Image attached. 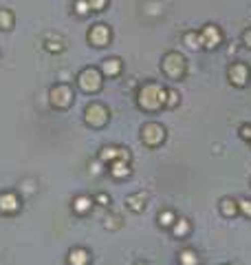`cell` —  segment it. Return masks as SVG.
I'll return each mask as SVG.
<instances>
[{
  "instance_id": "1",
  "label": "cell",
  "mask_w": 251,
  "mask_h": 265,
  "mask_svg": "<svg viewBox=\"0 0 251 265\" xmlns=\"http://www.w3.org/2000/svg\"><path fill=\"white\" fill-rule=\"evenodd\" d=\"M166 100H167V91L157 82H143L139 91H137V106L141 111H148V113H157L159 109H163Z\"/></svg>"
},
{
  "instance_id": "2",
  "label": "cell",
  "mask_w": 251,
  "mask_h": 265,
  "mask_svg": "<svg viewBox=\"0 0 251 265\" xmlns=\"http://www.w3.org/2000/svg\"><path fill=\"white\" fill-rule=\"evenodd\" d=\"M75 82H78L80 91H84V93H88V95H95V93H99V91H101L104 75H101V71L95 69V66H86V69H82L78 73Z\"/></svg>"
},
{
  "instance_id": "3",
  "label": "cell",
  "mask_w": 251,
  "mask_h": 265,
  "mask_svg": "<svg viewBox=\"0 0 251 265\" xmlns=\"http://www.w3.org/2000/svg\"><path fill=\"white\" fill-rule=\"evenodd\" d=\"M49 102H51V106H53V109H60V111L71 109V106H73V102H75L73 86L66 84V82L53 84V86H51V91H49Z\"/></svg>"
},
{
  "instance_id": "4",
  "label": "cell",
  "mask_w": 251,
  "mask_h": 265,
  "mask_svg": "<svg viewBox=\"0 0 251 265\" xmlns=\"http://www.w3.org/2000/svg\"><path fill=\"white\" fill-rule=\"evenodd\" d=\"M161 69H163V73H166V78H170V80H181L183 75H185L187 64H185V58H183L181 53H176V51H170V53L163 55Z\"/></svg>"
},
{
  "instance_id": "5",
  "label": "cell",
  "mask_w": 251,
  "mask_h": 265,
  "mask_svg": "<svg viewBox=\"0 0 251 265\" xmlns=\"http://www.w3.org/2000/svg\"><path fill=\"white\" fill-rule=\"evenodd\" d=\"M110 115H108V109L99 102H90L84 111V122L90 126V129H104L108 124Z\"/></svg>"
},
{
  "instance_id": "6",
  "label": "cell",
  "mask_w": 251,
  "mask_h": 265,
  "mask_svg": "<svg viewBox=\"0 0 251 265\" xmlns=\"http://www.w3.org/2000/svg\"><path fill=\"white\" fill-rule=\"evenodd\" d=\"M163 139H166V129H163L161 124H157V122H148V124L141 126V141L146 146L157 148V146L163 144Z\"/></svg>"
},
{
  "instance_id": "7",
  "label": "cell",
  "mask_w": 251,
  "mask_h": 265,
  "mask_svg": "<svg viewBox=\"0 0 251 265\" xmlns=\"http://www.w3.org/2000/svg\"><path fill=\"white\" fill-rule=\"evenodd\" d=\"M88 42L93 44V47L97 49H101V47H106V44H110V38H112V33H110V27L108 24H104V22H97L93 24V27L88 29Z\"/></svg>"
},
{
  "instance_id": "8",
  "label": "cell",
  "mask_w": 251,
  "mask_h": 265,
  "mask_svg": "<svg viewBox=\"0 0 251 265\" xmlns=\"http://www.w3.org/2000/svg\"><path fill=\"white\" fill-rule=\"evenodd\" d=\"M20 208H22V201L16 192L4 190L0 192V215H18Z\"/></svg>"
},
{
  "instance_id": "9",
  "label": "cell",
  "mask_w": 251,
  "mask_h": 265,
  "mask_svg": "<svg viewBox=\"0 0 251 265\" xmlns=\"http://www.w3.org/2000/svg\"><path fill=\"white\" fill-rule=\"evenodd\" d=\"M97 159H99L101 164H110V161H115V159L130 161V150L119 148V146H104V148L99 150V155H97Z\"/></svg>"
},
{
  "instance_id": "10",
  "label": "cell",
  "mask_w": 251,
  "mask_h": 265,
  "mask_svg": "<svg viewBox=\"0 0 251 265\" xmlns=\"http://www.w3.org/2000/svg\"><path fill=\"white\" fill-rule=\"evenodd\" d=\"M201 40H203V49H216L223 42V33L216 24H205L201 29Z\"/></svg>"
},
{
  "instance_id": "11",
  "label": "cell",
  "mask_w": 251,
  "mask_h": 265,
  "mask_svg": "<svg viewBox=\"0 0 251 265\" xmlns=\"http://www.w3.org/2000/svg\"><path fill=\"white\" fill-rule=\"evenodd\" d=\"M229 80H232V84H236V86H245L249 80V69L243 62L232 64L229 66Z\"/></svg>"
},
{
  "instance_id": "12",
  "label": "cell",
  "mask_w": 251,
  "mask_h": 265,
  "mask_svg": "<svg viewBox=\"0 0 251 265\" xmlns=\"http://www.w3.org/2000/svg\"><path fill=\"white\" fill-rule=\"evenodd\" d=\"M66 263H69V265H88L90 263V252L86 248H73V250H69Z\"/></svg>"
},
{
  "instance_id": "13",
  "label": "cell",
  "mask_w": 251,
  "mask_h": 265,
  "mask_svg": "<svg viewBox=\"0 0 251 265\" xmlns=\"http://www.w3.org/2000/svg\"><path fill=\"white\" fill-rule=\"evenodd\" d=\"M101 75H106V78H117V75L121 73V60L119 58H106L104 62H101Z\"/></svg>"
},
{
  "instance_id": "14",
  "label": "cell",
  "mask_w": 251,
  "mask_h": 265,
  "mask_svg": "<svg viewBox=\"0 0 251 265\" xmlns=\"http://www.w3.org/2000/svg\"><path fill=\"white\" fill-rule=\"evenodd\" d=\"M108 166H110V168H108V172H110L112 177H115V179H124V177H128V175L132 172L126 159H115V161H110Z\"/></svg>"
},
{
  "instance_id": "15",
  "label": "cell",
  "mask_w": 251,
  "mask_h": 265,
  "mask_svg": "<svg viewBox=\"0 0 251 265\" xmlns=\"http://www.w3.org/2000/svg\"><path fill=\"white\" fill-rule=\"evenodd\" d=\"M146 201H148V195H146V192H137V195L126 197V206L130 208L132 212H141L143 208H146Z\"/></svg>"
},
{
  "instance_id": "16",
  "label": "cell",
  "mask_w": 251,
  "mask_h": 265,
  "mask_svg": "<svg viewBox=\"0 0 251 265\" xmlns=\"http://www.w3.org/2000/svg\"><path fill=\"white\" fill-rule=\"evenodd\" d=\"M95 199L86 197V195H80L73 199V212H78V215H86V212H90V208H93Z\"/></svg>"
},
{
  "instance_id": "17",
  "label": "cell",
  "mask_w": 251,
  "mask_h": 265,
  "mask_svg": "<svg viewBox=\"0 0 251 265\" xmlns=\"http://www.w3.org/2000/svg\"><path fill=\"white\" fill-rule=\"evenodd\" d=\"M16 24V16L9 9H0V31H11Z\"/></svg>"
},
{
  "instance_id": "18",
  "label": "cell",
  "mask_w": 251,
  "mask_h": 265,
  "mask_svg": "<svg viewBox=\"0 0 251 265\" xmlns=\"http://www.w3.org/2000/svg\"><path fill=\"white\" fill-rule=\"evenodd\" d=\"M183 42L189 49H203V40H201V31H187L183 35Z\"/></svg>"
},
{
  "instance_id": "19",
  "label": "cell",
  "mask_w": 251,
  "mask_h": 265,
  "mask_svg": "<svg viewBox=\"0 0 251 265\" xmlns=\"http://www.w3.org/2000/svg\"><path fill=\"white\" fill-rule=\"evenodd\" d=\"M178 263L181 265H198L196 252H192V250H183V252L178 254Z\"/></svg>"
},
{
  "instance_id": "20",
  "label": "cell",
  "mask_w": 251,
  "mask_h": 265,
  "mask_svg": "<svg viewBox=\"0 0 251 265\" xmlns=\"http://www.w3.org/2000/svg\"><path fill=\"white\" fill-rule=\"evenodd\" d=\"M187 230H189V226H187V221L185 219H176V221H174V226H172V232H174V237H185L187 234Z\"/></svg>"
},
{
  "instance_id": "21",
  "label": "cell",
  "mask_w": 251,
  "mask_h": 265,
  "mask_svg": "<svg viewBox=\"0 0 251 265\" xmlns=\"http://www.w3.org/2000/svg\"><path fill=\"white\" fill-rule=\"evenodd\" d=\"M73 11L78 13L80 18L88 16V13H90V4H88V0H75V4H73Z\"/></svg>"
},
{
  "instance_id": "22",
  "label": "cell",
  "mask_w": 251,
  "mask_h": 265,
  "mask_svg": "<svg viewBox=\"0 0 251 265\" xmlns=\"http://www.w3.org/2000/svg\"><path fill=\"white\" fill-rule=\"evenodd\" d=\"M174 221H176V217H174V212H163V215H159V223L161 226H166V228H172L174 226Z\"/></svg>"
},
{
  "instance_id": "23",
  "label": "cell",
  "mask_w": 251,
  "mask_h": 265,
  "mask_svg": "<svg viewBox=\"0 0 251 265\" xmlns=\"http://www.w3.org/2000/svg\"><path fill=\"white\" fill-rule=\"evenodd\" d=\"M88 4H90V11H104L108 0H88Z\"/></svg>"
},
{
  "instance_id": "24",
  "label": "cell",
  "mask_w": 251,
  "mask_h": 265,
  "mask_svg": "<svg viewBox=\"0 0 251 265\" xmlns=\"http://www.w3.org/2000/svg\"><path fill=\"white\" fill-rule=\"evenodd\" d=\"M44 49H47L49 53H60V51L64 49V44H62V42H53V40H49V42L44 44Z\"/></svg>"
},
{
  "instance_id": "25",
  "label": "cell",
  "mask_w": 251,
  "mask_h": 265,
  "mask_svg": "<svg viewBox=\"0 0 251 265\" xmlns=\"http://www.w3.org/2000/svg\"><path fill=\"white\" fill-rule=\"evenodd\" d=\"M236 201H229V199H223V212L227 217H232V215H236V206H234Z\"/></svg>"
},
{
  "instance_id": "26",
  "label": "cell",
  "mask_w": 251,
  "mask_h": 265,
  "mask_svg": "<svg viewBox=\"0 0 251 265\" xmlns=\"http://www.w3.org/2000/svg\"><path fill=\"white\" fill-rule=\"evenodd\" d=\"M93 199H95V203H99V206H108L110 203V197L106 195V192H99V195H95Z\"/></svg>"
},
{
  "instance_id": "27",
  "label": "cell",
  "mask_w": 251,
  "mask_h": 265,
  "mask_svg": "<svg viewBox=\"0 0 251 265\" xmlns=\"http://www.w3.org/2000/svg\"><path fill=\"white\" fill-rule=\"evenodd\" d=\"M176 102H178V95L174 93V91H167V100H166V106H176Z\"/></svg>"
},
{
  "instance_id": "28",
  "label": "cell",
  "mask_w": 251,
  "mask_h": 265,
  "mask_svg": "<svg viewBox=\"0 0 251 265\" xmlns=\"http://www.w3.org/2000/svg\"><path fill=\"white\" fill-rule=\"evenodd\" d=\"M240 137H243V139H249V141H251V126L245 124L243 129H240Z\"/></svg>"
},
{
  "instance_id": "29",
  "label": "cell",
  "mask_w": 251,
  "mask_h": 265,
  "mask_svg": "<svg viewBox=\"0 0 251 265\" xmlns=\"http://www.w3.org/2000/svg\"><path fill=\"white\" fill-rule=\"evenodd\" d=\"M240 208H243L245 215L251 217V201H247V199H245V201H240Z\"/></svg>"
},
{
  "instance_id": "30",
  "label": "cell",
  "mask_w": 251,
  "mask_h": 265,
  "mask_svg": "<svg viewBox=\"0 0 251 265\" xmlns=\"http://www.w3.org/2000/svg\"><path fill=\"white\" fill-rule=\"evenodd\" d=\"M243 40H245V44H247V47L251 49V29H249V31H245V35H243Z\"/></svg>"
},
{
  "instance_id": "31",
  "label": "cell",
  "mask_w": 251,
  "mask_h": 265,
  "mask_svg": "<svg viewBox=\"0 0 251 265\" xmlns=\"http://www.w3.org/2000/svg\"><path fill=\"white\" fill-rule=\"evenodd\" d=\"M137 265H146V263H137Z\"/></svg>"
}]
</instances>
